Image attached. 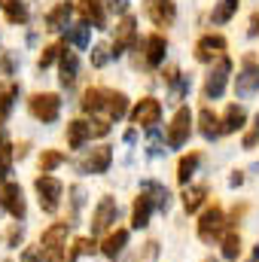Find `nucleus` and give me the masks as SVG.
Masks as SVG:
<instances>
[{"label": "nucleus", "instance_id": "obj_23", "mask_svg": "<svg viewBox=\"0 0 259 262\" xmlns=\"http://www.w3.org/2000/svg\"><path fill=\"white\" fill-rule=\"evenodd\" d=\"M140 189H143V195L153 201V207H159V210H165V207H168L171 195H168V189H165L162 183H153V180H146V183H143Z\"/></svg>", "mask_w": 259, "mask_h": 262}, {"label": "nucleus", "instance_id": "obj_13", "mask_svg": "<svg viewBox=\"0 0 259 262\" xmlns=\"http://www.w3.org/2000/svg\"><path fill=\"white\" fill-rule=\"evenodd\" d=\"M165 52H168V40L162 34H153V37L143 40V61H146V67H159L165 61Z\"/></svg>", "mask_w": 259, "mask_h": 262}, {"label": "nucleus", "instance_id": "obj_15", "mask_svg": "<svg viewBox=\"0 0 259 262\" xmlns=\"http://www.w3.org/2000/svg\"><path fill=\"white\" fill-rule=\"evenodd\" d=\"M76 12H79L82 21L92 25V28H104V21H107L101 0H76Z\"/></svg>", "mask_w": 259, "mask_h": 262}, {"label": "nucleus", "instance_id": "obj_43", "mask_svg": "<svg viewBox=\"0 0 259 262\" xmlns=\"http://www.w3.org/2000/svg\"><path fill=\"white\" fill-rule=\"evenodd\" d=\"M9 244H12V247H18V244H21V229H18V226L9 232Z\"/></svg>", "mask_w": 259, "mask_h": 262}, {"label": "nucleus", "instance_id": "obj_4", "mask_svg": "<svg viewBox=\"0 0 259 262\" xmlns=\"http://www.w3.org/2000/svg\"><path fill=\"white\" fill-rule=\"evenodd\" d=\"M259 92V61L253 55H244V64H241V73L235 79V95L238 98H250Z\"/></svg>", "mask_w": 259, "mask_h": 262}, {"label": "nucleus", "instance_id": "obj_2", "mask_svg": "<svg viewBox=\"0 0 259 262\" xmlns=\"http://www.w3.org/2000/svg\"><path fill=\"white\" fill-rule=\"evenodd\" d=\"M28 110H31V116L40 119V122H55L58 113H61V98L52 95V92H37V95H31Z\"/></svg>", "mask_w": 259, "mask_h": 262}, {"label": "nucleus", "instance_id": "obj_5", "mask_svg": "<svg viewBox=\"0 0 259 262\" xmlns=\"http://www.w3.org/2000/svg\"><path fill=\"white\" fill-rule=\"evenodd\" d=\"M37 195H40V207L46 210V213H55L58 210V201H61V192H64V186L52 177V174H43V177H37Z\"/></svg>", "mask_w": 259, "mask_h": 262}, {"label": "nucleus", "instance_id": "obj_6", "mask_svg": "<svg viewBox=\"0 0 259 262\" xmlns=\"http://www.w3.org/2000/svg\"><path fill=\"white\" fill-rule=\"evenodd\" d=\"M189 131H192V113H189V107H180L174 113L171 125H168V146L171 149H180L189 140Z\"/></svg>", "mask_w": 259, "mask_h": 262}, {"label": "nucleus", "instance_id": "obj_1", "mask_svg": "<svg viewBox=\"0 0 259 262\" xmlns=\"http://www.w3.org/2000/svg\"><path fill=\"white\" fill-rule=\"evenodd\" d=\"M73 223H52L49 229H43L40 235V247H43V259L46 262H64V238Z\"/></svg>", "mask_w": 259, "mask_h": 262}, {"label": "nucleus", "instance_id": "obj_33", "mask_svg": "<svg viewBox=\"0 0 259 262\" xmlns=\"http://www.w3.org/2000/svg\"><path fill=\"white\" fill-rule=\"evenodd\" d=\"M89 37H92V28H89L85 21L76 25V28H67V43H73V46H79V49L89 46Z\"/></svg>", "mask_w": 259, "mask_h": 262}, {"label": "nucleus", "instance_id": "obj_26", "mask_svg": "<svg viewBox=\"0 0 259 262\" xmlns=\"http://www.w3.org/2000/svg\"><path fill=\"white\" fill-rule=\"evenodd\" d=\"M204 198H207V186H186L183 189V207H186V213H195L204 204Z\"/></svg>", "mask_w": 259, "mask_h": 262}, {"label": "nucleus", "instance_id": "obj_35", "mask_svg": "<svg viewBox=\"0 0 259 262\" xmlns=\"http://www.w3.org/2000/svg\"><path fill=\"white\" fill-rule=\"evenodd\" d=\"M61 162H64V156H61L58 149H46V152L40 156V171H43V174H49V171H52V168H58Z\"/></svg>", "mask_w": 259, "mask_h": 262}, {"label": "nucleus", "instance_id": "obj_28", "mask_svg": "<svg viewBox=\"0 0 259 262\" xmlns=\"http://www.w3.org/2000/svg\"><path fill=\"white\" fill-rule=\"evenodd\" d=\"M107 113L110 119H122L128 113V98L122 92H107Z\"/></svg>", "mask_w": 259, "mask_h": 262}, {"label": "nucleus", "instance_id": "obj_17", "mask_svg": "<svg viewBox=\"0 0 259 262\" xmlns=\"http://www.w3.org/2000/svg\"><path fill=\"white\" fill-rule=\"evenodd\" d=\"M3 207H6L15 220L25 216V192H21L18 183H6V189H3Z\"/></svg>", "mask_w": 259, "mask_h": 262}, {"label": "nucleus", "instance_id": "obj_9", "mask_svg": "<svg viewBox=\"0 0 259 262\" xmlns=\"http://www.w3.org/2000/svg\"><path fill=\"white\" fill-rule=\"evenodd\" d=\"M116 213H119V207H116V201L107 195L98 201V207H95V213H92V235H101V232H107L110 229V223H116Z\"/></svg>", "mask_w": 259, "mask_h": 262}, {"label": "nucleus", "instance_id": "obj_49", "mask_svg": "<svg viewBox=\"0 0 259 262\" xmlns=\"http://www.w3.org/2000/svg\"><path fill=\"white\" fill-rule=\"evenodd\" d=\"M250 262H256V259H250Z\"/></svg>", "mask_w": 259, "mask_h": 262}, {"label": "nucleus", "instance_id": "obj_32", "mask_svg": "<svg viewBox=\"0 0 259 262\" xmlns=\"http://www.w3.org/2000/svg\"><path fill=\"white\" fill-rule=\"evenodd\" d=\"M95 247H98V244H95L92 238H76V241H73V247L67 250V262H76L79 256H89V253H95Z\"/></svg>", "mask_w": 259, "mask_h": 262}, {"label": "nucleus", "instance_id": "obj_11", "mask_svg": "<svg viewBox=\"0 0 259 262\" xmlns=\"http://www.w3.org/2000/svg\"><path fill=\"white\" fill-rule=\"evenodd\" d=\"M223 52H226V37H223V34H204V37L195 43V58H198V61L223 58Z\"/></svg>", "mask_w": 259, "mask_h": 262}, {"label": "nucleus", "instance_id": "obj_46", "mask_svg": "<svg viewBox=\"0 0 259 262\" xmlns=\"http://www.w3.org/2000/svg\"><path fill=\"white\" fill-rule=\"evenodd\" d=\"M253 259L259 262V244H256V247H253Z\"/></svg>", "mask_w": 259, "mask_h": 262}, {"label": "nucleus", "instance_id": "obj_21", "mask_svg": "<svg viewBox=\"0 0 259 262\" xmlns=\"http://www.w3.org/2000/svg\"><path fill=\"white\" fill-rule=\"evenodd\" d=\"M244 122H247L244 107H241V104H229V107H226V116H223V134H232V131L244 128Z\"/></svg>", "mask_w": 259, "mask_h": 262}, {"label": "nucleus", "instance_id": "obj_45", "mask_svg": "<svg viewBox=\"0 0 259 262\" xmlns=\"http://www.w3.org/2000/svg\"><path fill=\"white\" fill-rule=\"evenodd\" d=\"M229 183H232V186H241V183H244V174H241V171H235V174H232V180H229Z\"/></svg>", "mask_w": 259, "mask_h": 262}, {"label": "nucleus", "instance_id": "obj_8", "mask_svg": "<svg viewBox=\"0 0 259 262\" xmlns=\"http://www.w3.org/2000/svg\"><path fill=\"white\" fill-rule=\"evenodd\" d=\"M159 119H162V104L156 98H140L137 107H134V113H131V122L137 128H156Z\"/></svg>", "mask_w": 259, "mask_h": 262}, {"label": "nucleus", "instance_id": "obj_39", "mask_svg": "<svg viewBox=\"0 0 259 262\" xmlns=\"http://www.w3.org/2000/svg\"><path fill=\"white\" fill-rule=\"evenodd\" d=\"M92 64L95 67L107 64V49H104V46H95V49H92Z\"/></svg>", "mask_w": 259, "mask_h": 262}, {"label": "nucleus", "instance_id": "obj_36", "mask_svg": "<svg viewBox=\"0 0 259 262\" xmlns=\"http://www.w3.org/2000/svg\"><path fill=\"white\" fill-rule=\"evenodd\" d=\"M55 58H61V46H58V43H52V46H46V49L40 52V61H37V64H40V70H46V67L52 64Z\"/></svg>", "mask_w": 259, "mask_h": 262}, {"label": "nucleus", "instance_id": "obj_18", "mask_svg": "<svg viewBox=\"0 0 259 262\" xmlns=\"http://www.w3.org/2000/svg\"><path fill=\"white\" fill-rule=\"evenodd\" d=\"M198 131H201L207 140H217V137L223 134V119H217V113H213L210 107H204V110L198 113Z\"/></svg>", "mask_w": 259, "mask_h": 262}, {"label": "nucleus", "instance_id": "obj_27", "mask_svg": "<svg viewBox=\"0 0 259 262\" xmlns=\"http://www.w3.org/2000/svg\"><path fill=\"white\" fill-rule=\"evenodd\" d=\"M101 107H107V92H104V89H85V95H82V110H85V113H98Z\"/></svg>", "mask_w": 259, "mask_h": 262}, {"label": "nucleus", "instance_id": "obj_34", "mask_svg": "<svg viewBox=\"0 0 259 262\" xmlns=\"http://www.w3.org/2000/svg\"><path fill=\"white\" fill-rule=\"evenodd\" d=\"M15 95H18V89H15V85H9V89H0V122H6V116H9V110H12V101H15Z\"/></svg>", "mask_w": 259, "mask_h": 262}, {"label": "nucleus", "instance_id": "obj_10", "mask_svg": "<svg viewBox=\"0 0 259 262\" xmlns=\"http://www.w3.org/2000/svg\"><path fill=\"white\" fill-rule=\"evenodd\" d=\"M137 43V21L125 15L122 21H119V28H116V37H113V58H119V55H125V49Z\"/></svg>", "mask_w": 259, "mask_h": 262}, {"label": "nucleus", "instance_id": "obj_48", "mask_svg": "<svg viewBox=\"0 0 259 262\" xmlns=\"http://www.w3.org/2000/svg\"><path fill=\"white\" fill-rule=\"evenodd\" d=\"M0 198H3V195H0ZM0 204H3V201H0Z\"/></svg>", "mask_w": 259, "mask_h": 262}, {"label": "nucleus", "instance_id": "obj_38", "mask_svg": "<svg viewBox=\"0 0 259 262\" xmlns=\"http://www.w3.org/2000/svg\"><path fill=\"white\" fill-rule=\"evenodd\" d=\"M259 143V113L253 116V125H250V131L244 134V149H253Z\"/></svg>", "mask_w": 259, "mask_h": 262}, {"label": "nucleus", "instance_id": "obj_47", "mask_svg": "<svg viewBox=\"0 0 259 262\" xmlns=\"http://www.w3.org/2000/svg\"><path fill=\"white\" fill-rule=\"evenodd\" d=\"M3 3H6V0H0V6H3Z\"/></svg>", "mask_w": 259, "mask_h": 262}, {"label": "nucleus", "instance_id": "obj_20", "mask_svg": "<svg viewBox=\"0 0 259 262\" xmlns=\"http://www.w3.org/2000/svg\"><path fill=\"white\" fill-rule=\"evenodd\" d=\"M149 213H153V201L140 192V195L134 198V207H131V226L134 229H143L149 223Z\"/></svg>", "mask_w": 259, "mask_h": 262}, {"label": "nucleus", "instance_id": "obj_19", "mask_svg": "<svg viewBox=\"0 0 259 262\" xmlns=\"http://www.w3.org/2000/svg\"><path fill=\"white\" fill-rule=\"evenodd\" d=\"M89 137H92V125H89V122L73 119V122L67 125V146H70V149H79Z\"/></svg>", "mask_w": 259, "mask_h": 262}, {"label": "nucleus", "instance_id": "obj_30", "mask_svg": "<svg viewBox=\"0 0 259 262\" xmlns=\"http://www.w3.org/2000/svg\"><path fill=\"white\" fill-rule=\"evenodd\" d=\"M238 253H241V235H238V229H232V232L223 235V256L229 262H235Z\"/></svg>", "mask_w": 259, "mask_h": 262}, {"label": "nucleus", "instance_id": "obj_22", "mask_svg": "<svg viewBox=\"0 0 259 262\" xmlns=\"http://www.w3.org/2000/svg\"><path fill=\"white\" fill-rule=\"evenodd\" d=\"M125 241H128V232H125V229H116V232H110V235L104 238V244H101L104 256L116 259V256H119V253L125 250Z\"/></svg>", "mask_w": 259, "mask_h": 262}, {"label": "nucleus", "instance_id": "obj_14", "mask_svg": "<svg viewBox=\"0 0 259 262\" xmlns=\"http://www.w3.org/2000/svg\"><path fill=\"white\" fill-rule=\"evenodd\" d=\"M110 162H113V149H110V146H95V149L85 156L82 171H85V174H104V171L110 168Z\"/></svg>", "mask_w": 259, "mask_h": 262}, {"label": "nucleus", "instance_id": "obj_41", "mask_svg": "<svg viewBox=\"0 0 259 262\" xmlns=\"http://www.w3.org/2000/svg\"><path fill=\"white\" fill-rule=\"evenodd\" d=\"M107 131H110V122H107V119H95V122H92V134H95V137H104Z\"/></svg>", "mask_w": 259, "mask_h": 262}, {"label": "nucleus", "instance_id": "obj_3", "mask_svg": "<svg viewBox=\"0 0 259 262\" xmlns=\"http://www.w3.org/2000/svg\"><path fill=\"white\" fill-rule=\"evenodd\" d=\"M223 232H226V213H223L217 204H210V207L201 213V220H198V238H201L204 244H213V241L223 238Z\"/></svg>", "mask_w": 259, "mask_h": 262}, {"label": "nucleus", "instance_id": "obj_29", "mask_svg": "<svg viewBox=\"0 0 259 262\" xmlns=\"http://www.w3.org/2000/svg\"><path fill=\"white\" fill-rule=\"evenodd\" d=\"M198 162H201V156L198 152H189V156H183L180 162H177V180L186 186L189 183V177L195 174V168H198Z\"/></svg>", "mask_w": 259, "mask_h": 262}, {"label": "nucleus", "instance_id": "obj_16", "mask_svg": "<svg viewBox=\"0 0 259 262\" xmlns=\"http://www.w3.org/2000/svg\"><path fill=\"white\" fill-rule=\"evenodd\" d=\"M73 3L70 0H64V3H55L49 12H46V31H61V28H67V21H70V15H73Z\"/></svg>", "mask_w": 259, "mask_h": 262}, {"label": "nucleus", "instance_id": "obj_24", "mask_svg": "<svg viewBox=\"0 0 259 262\" xmlns=\"http://www.w3.org/2000/svg\"><path fill=\"white\" fill-rule=\"evenodd\" d=\"M58 64H61V85H73L76 82V73H79V61H76V55L73 52H61V58H58Z\"/></svg>", "mask_w": 259, "mask_h": 262}, {"label": "nucleus", "instance_id": "obj_44", "mask_svg": "<svg viewBox=\"0 0 259 262\" xmlns=\"http://www.w3.org/2000/svg\"><path fill=\"white\" fill-rule=\"evenodd\" d=\"M21 262H40V253L37 250H25L21 253Z\"/></svg>", "mask_w": 259, "mask_h": 262}, {"label": "nucleus", "instance_id": "obj_12", "mask_svg": "<svg viewBox=\"0 0 259 262\" xmlns=\"http://www.w3.org/2000/svg\"><path fill=\"white\" fill-rule=\"evenodd\" d=\"M146 15L156 28H171V21L177 15V6L171 0H146Z\"/></svg>", "mask_w": 259, "mask_h": 262}, {"label": "nucleus", "instance_id": "obj_25", "mask_svg": "<svg viewBox=\"0 0 259 262\" xmlns=\"http://www.w3.org/2000/svg\"><path fill=\"white\" fill-rule=\"evenodd\" d=\"M3 12H6V21L25 25L28 21V0H6L3 3Z\"/></svg>", "mask_w": 259, "mask_h": 262}, {"label": "nucleus", "instance_id": "obj_31", "mask_svg": "<svg viewBox=\"0 0 259 262\" xmlns=\"http://www.w3.org/2000/svg\"><path fill=\"white\" fill-rule=\"evenodd\" d=\"M235 9H238V0H220L217 6H213V25H226L232 15H235Z\"/></svg>", "mask_w": 259, "mask_h": 262}, {"label": "nucleus", "instance_id": "obj_7", "mask_svg": "<svg viewBox=\"0 0 259 262\" xmlns=\"http://www.w3.org/2000/svg\"><path fill=\"white\" fill-rule=\"evenodd\" d=\"M229 73H232V61H229L226 55H223V58H217V67H213V70L207 73V79H204V98H207V101H213V98H220V95H223Z\"/></svg>", "mask_w": 259, "mask_h": 262}, {"label": "nucleus", "instance_id": "obj_40", "mask_svg": "<svg viewBox=\"0 0 259 262\" xmlns=\"http://www.w3.org/2000/svg\"><path fill=\"white\" fill-rule=\"evenodd\" d=\"M149 152H153V156L162 152V137H159V131L156 128H149Z\"/></svg>", "mask_w": 259, "mask_h": 262}, {"label": "nucleus", "instance_id": "obj_42", "mask_svg": "<svg viewBox=\"0 0 259 262\" xmlns=\"http://www.w3.org/2000/svg\"><path fill=\"white\" fill-rule=\"evenodd\" d=\"M247 34H250V37H259V12L250 15V28H247Z\"/></svg>", "mask_w": 259, "mask_h": 262}, {"label": "nucleus", "instance_id": "obj_37", "mask_svg": "<svg viewBox=\"0 0 259 262\" xmlns=\"http://www.w3.org/2000/svg\"><path fill=\"white\" fill-rule=\"evenodd\" d=\"M9 168H12V149L3 143V146H0V180L9 177Z\"/></svg>", "mask_w": 259, "mask_h": 262}]
</instances>
